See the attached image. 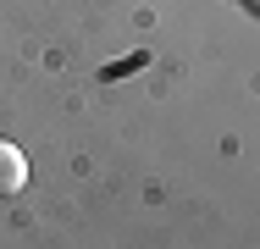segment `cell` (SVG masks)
I'll use <instances>...</instances> for the list:
<instances>
[{"instance_id": "6da1fadb", "label": "cell", "mask_w": 260, "mask_h": 249, "mask_svg": "<svg viewBox=\"0 0 260 249\" xmlns=\"http://www.w3.org/2000/svg\"><path fill=\"white\" fill-rule=\"evenodd\" d=\"M22 183H28V155L11 144V139H0V199L22 194Z\"/></svg>"}]
</instances>
